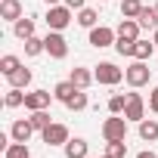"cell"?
I'll return each instance as SVG.
<instances>
[{
    "label": "cell",
    "mask_w": 158,
    "mask_h": 158,
    "mask_svg": "<svg viewBox=\"0 0 158 158\" xmlns=\"http://www.w3.org/2000/svg\"><path fill=\"white\" fill-rule=\"evenodd\" d=\"M149 77H152V68H149L143 59H136L133 65L124 68V81H127L130 87H146V84H149Z\"/></svg>",
    "instance_id": "cell-1"
},
{
    "label": "cell",
    "mask_w": 158,
    "mask_h": 158,
    "mask_svg": "<svg viewBox=\"0 0 158 158\" xmlns=\"http://www.w3.org/2000/svg\"><path fill=\"white\" fill-rule=\"evenodd\" d=\"M102 136H106V143L127 139V118H121V115L106 118V121H102Z\"/></svg>",
    "instance_id": "cell-2"
},
{
    "label": "cell",
    "mask_w": 158,
    "mask_h": 158,
    "mask_svg": "<svg viewBox=\"0 0 158 158\" xmlns=\"http://www.w3.org/2000/svg\"><path fill=\"white\" fill-rule=\"evenodd\" d=\"M93 77H96V84H106V87H115L121 77H124V71L115 65V62H99L96 65V71H93Z\"/></svg>",
    "instance_id": "cell-3"
},
{
    "label": "cell",
    "mask_w": 158,
    "mask_h": 158,
    "mask_svg": "<svg viewBox=\"0 0 158 158\" xmlns=\"http://www.w3.org/2000/svg\"><path fill=\"white\" fill-rule=\"evenodd\" d=\"M68 22H71V6H50V13H47V28L50 31H62V28H68Z\"/></svg>",
    "instance_id": "cell-4"
},
{
    "label": "cell",
    "mask_w": 158,
    "mask_h": 158,
    "mask_svg": "<svg viewBox=\"0 0 158 158\" xmlns=\"http://www.w3.org/2000/svg\"><path fill=\"white\" fill-rule=\"evenodd\" d=\"M44 44H47V53H50L53 59H65V56H68V40H65L59 31H50V34L44 37Z\"/></svg>",
    "instance_id": "cell-5"
},
{
    "label": "cell",
    "mask_w": 158,
    "mask_h": 158,
    "mask_svg": "<svg viewBox=\"0 0 158 158\" xmlns=\"http://www.w3.org/2000/svg\"><path fill=\"white\" fill-rule=\"evenodd\" d=\"M124 118L127 121H143L146 118V102H143V96L139 93H127V106H124Z\"/></svg>",
    "instance_id": "cell-6"
},
{
    "label": "cell",
    "mask_w": 158,
    "mask_h": 158,
    "mask_svg": "<svg viewBox=\"0 0 158 158\" xmlns=\"http://www.w3.org/2000/svg\"><path fill=\"white\" fill-rule=\"evenodd\" d=\"M50 99H56L50 90H31V93H25V109L28 112H40V109L50 106Z\"/></svg>",
    "instance_id": "cell-7"
},
{
    "label": "cell",
    "mask_w": 158,
    "mask_h": 158,
    "mask_svg": "<svg viewBox=\"0 0 158 158\" xmlns=\"http://www.w3.org/2000/svg\"><path fill=\"white\" fill-rule=\"evenodd\" d=\"M40 136H44V143H47V146H65V143L71 139L65 124H50V127H47Z\"/></svg>",
    "instance_id": "cell-8"
},
{
    "label": "cell",
    "mask_w": 158,
    "mask_h": 158,
    "mask_svg": "<svg viewBox=\"0 0 158 158\" xmlns=\"http://www.w3.org/2000/svg\"><path fill=\"white\" fill-rule=\"evenodd\" d=\"M115 34H118V31H112V28H106V25H96V28H90V44H93L96 50L112 47V44H115Z\"/></svg>",
    "instance_id": "cell-9"
},
{
    "label": "cell",
    "mask_w": 158,
    "mask_h": 158,
    "mask_svg": "<svg viewBox=\"0 0 158 158\" xmlns=\"http://www.w3.org/2000/svg\"><path fill=\"white\" fill-rule=\"evenodd\" d=\"M0 19L19 22L22 19V3H19V0H0Z\"/></svg>",
    "instance_id": "cell-10"
},
{
    "label": "cell",
    "mask_w": 158,
    "mask_h": 158,
    "mask_svg": "<svg viewBox=\"0 0 158 158\" xmlns=\"http://www.w3.org/2000/svg\"><path fill=\"white\" fill-rule=\"evenodd\" d=\"M31 133H34V124H31V121H16V124L10 127V136H13L16 143H28Z\"/></svg>",
    "instance_id": "cell-11"
},
{
    "label": "cell",
    "mask_w": 158,
    "mask_h": 158,
    "mask_svg": "<svg viewBox=\"0 0 158 158\" xmlns=\"http://www.w3.org/2000/svg\"><path fill=\"white\" fill-rule=\"evenodd\" d=\"M6 81H10V87H19V90H25L28 84H31V68H25V65H19L13 74H6Z\"/></svg>",
    "instance_id": "cell-12"
},
{
    "label": "cell",
    "mask_w": 158,
    "mask_h": 158,
    "mask_svg": "<svg viewBox=\"0 0 158 158\" xmlns=\"http://www.w3.org/2000/svg\"><path fill=\"white\" fill-rule=\"evenodd\" d=\"M65 158H87V139L74 136L65 143Z\"/></svg>",
    "instance_id": "cell-13"
},
{
    "label": "cell",
    "mask_w": 158,
    "mask_h": 158,
    "mask_svg": "<svg viewBox=\"0 0 158 158\" xmlns=\"http://www.w3.org/2000/svg\"><path fill=\"white\" fill-rule=\"evenodd\" d=\"M68 81L74 84V87H81V90H87L93 81H96V77L87 71V68H71V74H68Z\"/></svg>",
    "instance_id": "cell-14"
},
{
    "label": "cell",
    "mask_w": 158,
    "mask_h": 158,
    "mask_svg": "<svg viewBox=\"0 0 158 158\" xmlns=\"http://www.w3.org/2000/svg\"><path fill=\"white\" fill-rule=\"evenodd\" d=\"M118 37L139 40V22H136V19H121V25H118Z\"/></svg>",
    "instance_id": "cell-15"
},
{
    "label": "cell",
    "mask_w": 158,
    "mask_h": 158,
    "mask_svg": "<svg viewBox=\"0 0 158 158\" xmlns=\"http://www.w3.org/2000/svg\"><path fill=\"white\" fill-rule=\"evenodd\" d=\"M136 22H139V28L155 31V28H158V10H155V6H143V13L136 16Z\"/></svg>",
    "instance_id": "cell-16"
},
{
    "label": "cell",
    "mask_w": 158,
    "mask_h": 158,
    "mask_svg": "<svg viewBox=\"0 0 158 158\" xmlns=\"http://www.w3.org/2000/svg\"><path fill=\"white\" fill-rule=\"evenodd\" d=\"M139 136H143L146 143H155V139H158V121H155V118H143V121H139Z\"/></svg>",
    "instance_id": "cell-17"
},
{
    "label": "cell",
    "mask_w": 158,
    "mask_h": 158,
    "mask_svg": "<svg viewBox=\"0 0 158 158\" xmlns=\"http://www.w3.org/2000/svg\"><path fill=\"white\" fill-rule=\"evenodd\" d=\"M13 31H16V37H19V40L34 37V19H19V22H13Z\"/></svg>",
    "instance_id": "cell-18"
},
{
    "label": "cell",
    "mask_w": 158,
    "mask_h": 158,
    "mask_svg": "<svg viewBox=\"0 0 158 158\" xmlns=\"http://www.w3.org/2000/svg\"><path fill=\"white\" fill-rule=\"evenodd\" d=\"M77 90H81V87H74L71 81H62V84H56V90H53V96H56L59 102H68V99H71V96H74Z\"/></svg>",
    "instance_id": "cell-19"
},
{
    "label": "cell",
    "mask_w": 158,
    "mask_h": 158,
    "mask_svg": "<svg viewBox=\"0 0 158 158\" xmlns=\"http://www.w3.org/2000/svg\"><path fill=\"white\" fill-rule=\"evenodd\" d=\"M3 155H6V158H31V152H28V143H16V139H13V143L3 149Z\"/></svg>",
    "instance_id": "cell-20"
},
{
    "label": "cell",
    "mask_w": 158,
    "mask_h": 158,
    "mask_svg": "<svg viewBox=\"0 0 158 158\" xmlns=\"http://www.w3.org/2000/svg\"><path fill=\"white\" fill-rule=\"evenodd\" d=\"M3 106H6V109H19V106H25V93H22L19 87H10V93L3 96Z\"/></svg>",
    "instance_id": "cell-21"
},
{
    "label": "cell",
    "mask_w": 158,
    "mask_h": 158,
    "mask_svg": "<svg viewBox=\"0 0 158 158\" xmlns=\"http://www.w3.org/2000/svg\"><path fill=\"white\" fill-rule=\"evenodd\" d=\"M28 121H31V124H34V130H40V133H44V130H47V127L53 124V121H50V112H47V109H40V112H31V118H28Z\"/></svg>",
    "instance_id": "cell-22"
},
{
    "label": "cell",
    "mask_w": 158,
    "mask_h": 158,
    "mask_svg": "<svg viewBox=\"0 0 158 158\" xmlns=\"http://www.w3.org/2000/svg\"><path fill=\"white\" fill-rule=\"evenodd\" d=\"M96 10H90V6H84V10H77V25H84V28H96Z\"/></svg>",
    "instance_id": "cell-23"
},
{
    "label": "cell",
    "mask_w": 158,
    "mask_h": 158,
    "mask_svg": "<svg viewBox=\"0 0 158 158\" xmlns=\"http://www.w3.org/2000/svg\"><path fill=\"white\" fill-rule=\"evenodd\" d=\"M143 13V3H139V0H124V3H121V16L124 19H136Z\"/></svg>",
    "instance_id": "cell-24"
},
{
    "label": "cell",
    "mask_w": 158,
    "mask_h": 158,
    "mask_svg": "<svg viewBox=\"0 0 158 158\" xmlns=\"http://www.w3.org/2000/svg\"><path fill=\"white\" fill-rule=\"evenodd\" d=\"M40 53H47V44L40 37H28L25 40V56H40Z\"/></svg>",
    "instance_id": "cell-25"
},
{
    "label": "cell",
    "mask_w": 158,
    "mask_h": 158,
    "mask_svg": "<svg viewBox=\"0 0 158 158\" xmlns=\"http://www.w3.org/2000/svg\"><path fill=\"white\" fill-rule=\"evenodd\" d=\"M152 50H155L152 40H136V47H133V59H143V62H146V59L152 56Z\"/></svg>",
    "instance_id": "cell-26"
},
{
    "label": "cell",
    "mask_w": 158,
    "mask_h": 158,
    "mask_svg": "<svg viewBox=\"0 0 158 158\" xmlns=\"http://www.w3.org/2000/svg\"><path fill=\"white\" fill-rule=\"evenodd\" d=\"M106 155H109V158H124V155H127V143H124V139L109 143V146H106Z\"/></svg>",
    "instance_id": "cell-27"
},
{
    "label": "cell",
    "mask_w": 158,
    "mask_h": 158,
    "mask_svg": "<svg viewBox=\"0 0 158 158\" xmlns=\"http://www.w3.org/2000/svg\"><path fill=\"white\" fill-rule=\"evenodd\" d=\"M65 106H68L71 112H84V109H87V93H84V90H77V93H74Z\"/></svg>",
    "instance_id": "cell-28"
},
{
    "label": "cell",
    "mask_w": 158,
    "mask_h": 158,
    "mask_svg": "<svg viewBox=\"0 0 158 158\" xmlns=\"http://www.w3.org/2000/svg\"><path fill=\"white\" fill-rule=\"evenodd\" d=\"M124 106H127V96H124V93H115V96L109 99V112H112V115H121Z\"/></svg>",
    "instance_id": "cell-29"
},
{
    "label": "cell",
    "mask_w": 158,
    "mask_h": 158,
    "mask_svg": "<svg viewBox=\"0 0 158 158\" xmlns=\"http://www.w3.org/2000/svg\"><path fill=\"white\" fill-rule=\"evenodd\" d=\"M19 65H22L19 56H3V59H0V71H3V74H13Z\"/></svg>",
    "instance_id": "cell-30"
},
{
    "label": "cell",
    "mask_w": 158,
    "mask_h": 158,
    "mask_svg": "<svg viewBox=\"0 0 158 158\" xmlns=\"http://www.w3.org/2000/svg\"><path fill=\"white\" fill-rule=\"evenodd\" d=\"M133 47H136V40H127V37H118L115 40V50L121 56H133Z\"/></svg>",
    "instance_id": "cell-31"
},
{
    "label": "cell",
    "mask_w": 158,
    "mask_h": 158,
    "mask_svg": "<svg viewBox=\"0 0 158 158\" xmlns=\"http://www.w3.org/2000/svg\"><path fill=\"white\" fill-rule=\"evenodd\" d=\"M149 109H152V112L158 115V87H155V90L149 93Z\"/></svg>",
    "instance_id": "cell-32"
},
{
    "label": "cell",
    "mask_w": 158,
    "mask_h": 158,
    "mask_svg": "<svg viewBox=\"0 0 158 158\" xmlns=\"http://www.w3.org/2000/svg\"><path fill=\"white\" fill-rule=\"evenodd\" d=\"M65 6H71V10H84V0H65Z\"/></svg>",
    "instance_id": "cell-33"
},
{
    "label": "cell",
    "mask_w": 158,
    "mask_h": 158,
    "mask_svg": "<svg viewBox=\"0 0 158 158\" xmlns=\"http://www.w3.org/2000/svg\"><path fill=\"white\" fill-rule=\"evenodd\" d=\"M136 158H158V155H155V152H152V149H149V152H139V155H136Z\"/></svg>",
    "instance_id": "cell-34"
},
{
    "label": "cell",
    "mask_w": 158,
    "mask_h": 158,
    "mask_svg": "<svg viewBox=\"0 0 158 158\" xmlns=\"http://www.w3.org/2000/svg\"><path fill=\"white\" fill-rule=\"evenodd\" d=\"M152 44H155V47H158V28H155V34H152Z\"/></svg>",
    "instance_id": "cell-35"
},
{
    "label": "cell",
    "mask_w": 158,
    "mask_h": 158,
    "mask_svg": "<svg viewBox=\"0 0 158 158\" xmlns=\"http://www.w3.org/2000/svg\"><path fill=\"white\" fill-rule=\"evenodd\" d=\"M56 3H59V0H47V6H56Z\"/></svg>",
    "instance_id": "cell-36"
},
{
    "label": "cell",
    "mask_w": 158,
    "mask_h": 158,
    "mask_svg": "<svg viewBox=\"0 0 158 158\" xmlns=\"http://www.w3.org/2000/svg\"><path fill=\"white\" fill-rule=\"evenodd\" d=\"M155 10H158V3H155Z\"/></svg>",
    "instance_id": "cell-37"
},
{
    "label": "cell",
    "mask_w": 158,
    "mask_h": 158,
    "mask_svg": "<svg viewBox=\"0 0 158 158\" xmlns=\"http://www.w3.org/2000/svg\"><path fill=\"white\" fill-rule=\"evenodd\" d=\"M102 3H106V0H102Z\"/></svg>",
    "instance_id": "cell-38"
}]
</instances>
